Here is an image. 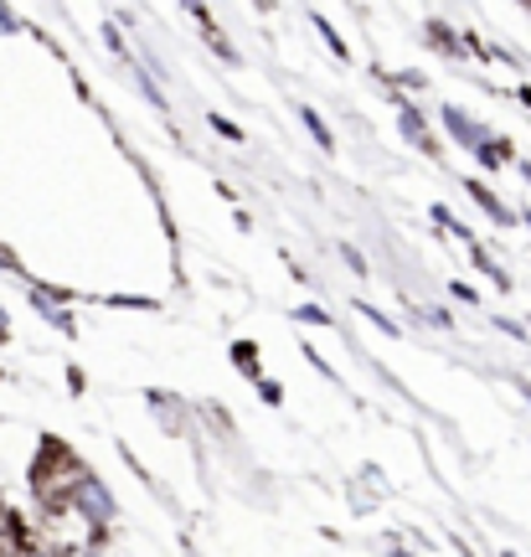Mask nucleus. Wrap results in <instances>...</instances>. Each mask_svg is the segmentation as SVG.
Here are the masks:
<instances>
[{
    "instance_id": "1",
    "label": "nucleus",
    "mask_w": 531,
    "mask_h": 557,
    "mask_svg": "<svg viewBox=\"0 0 531 557\" xmlns=\"http://www.w3.org/2000/svg\"><path fill=\"white\" fill-rule=\"evenodd\" d=\"M83 480V470H78V459H67L62 449H52V455H41V465H37V485H41V496L52 500V506H67V485H78Z\"/></svg>"
}]
</instances>
